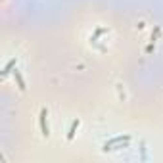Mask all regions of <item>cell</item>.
Listing matches in <instances>:
<instances>
[{
	"label": "cell",
	"instance_id": "1",
	"mask_svg": "<svg viewBox=\"0 0 163 163\" xmlns=\"http://www.w3.org/2000/svg\"><path fill=\"white\" fill-rule=\"evenodd\" d=\"M40 129H42V133L48 134V125H46V110H42L40 111Z\"/></svg>",
	"mask_w": 163,
	"mask_h": 163
}]
</instances>
